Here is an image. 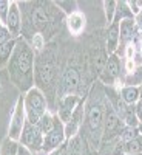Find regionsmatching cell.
I'll return each mask as SVG.
<instances>
[{
	"mask_svg": "<svg viewBox=\"0 0 142 155\" xmlns=\"http://www.w3.org/2000/svg\"><path fill=\"white\" fill-rule=\"evenodd\" d=\"M33 50L22 41L16 44L14 54L9 58V73L11 78L20 88H28L33 84Z\"/></svg>",
	"mask_w": 142,
	"mask_h": 155,
	"instance_id": "obj_1",
	"label": "cell"
},
{
	"mask_svg": "<svg viewBox=\"0 0 142 155\" xmlns=\"http://www.w3.org/2000/svg\"><path fill=\"white\" fill-rule=\"evenodd\" d=\"M25 107L28 112L30 123L37 126L40 118L45 115V98L39 88H30L27 99H25Z\"/></svg>",
	"mask_w": 142,
	"mask_h": 155,
	"instance_id": "obj_2",
	"label": "cell"
},
{
	"mask_svg": "<svg viewBox=\"0 0 142 155\" xmlns=\"http://www.w3.org/2000/svg\"><path fill=\"white\" fill-rule=\"evenodd\" d=\"M54 70H56V62L53 53L43 54L37 64V79L45 85L49 84L54 78Z\"/></svg>",
	"mask_w": 142,
	"mask_h": 155,
	"instance_id": "obj_3",
	"label": "cell"
},
{
	"mask_svg": "<svg viewBox=\"0 0 142 155\" xmlns=\"http://www.w3.org/2000/svg\"><path fill=\"white\" fill-rule=\"evenodd\" d=\"M23 118H25V102H23V99L20 98L19 102H17V106H16L14 115H12V121H11V124H9V138H11V140H17V138L22 135Z\"/></svg>",
	"mask_w": 142,
	"mask_h": 155,
	"instance_id": "obj_4",
	"label": "cell"
},
{
	"mask_svg": "<svg viewBox=\"0 0 142 155\" xmlns=\"http://www.w3.org/2000/svg\"><path fill=\"white\" fill-rule=\"evenodd\" d=\"M102 124H104V109H102V104L99 102H93L88 109V127H90V132L93 135H99L100 134V129Z\"/></svg>",
	"mask_w": 142,
	"mask_h": 155,
	"instance_id": "obj_5",
	"label": "cell"
},
{
	"mask_svg": "<svg viewBox=\"0 0 142 155\" xmlns=\"http://www.w3.org/2000/svg\"><path fill=\"white\" fill-rule=\"evenodd\" d=\"M22 141H23L25 146L40 149V146H43V138H42L40 129H39L37 126H34V124L25 126L23 134H22Z\"/></svg>",
	"mask_w": 142,
	"mask_h": 155,
	"instance_id": "obj_6",
	"label": "cell"
},
{
	"mask_svg": "<svg viewBox=\"0 0 142 155\" xmlns=\"http://www.w3.org/2000/svg\"><path fill=\"white\" fill-rule=\"evenodd\" d=\"M6 30L12 34V36H17L20 33V27H22V17H20V9L17 6L16 2H11L9 3V11H8V16H6Z\"/></svg>",
	"mask_w": 142,
	"mask_h": 155,
	"instance_id": "obj_7",
	"label": "cell"
},
{
	"mask_svg": "<svg viewBox=\"0 0 142 155\" xmlns=\"http://www.w3.org/2000/svg\"><path fill=\"white\" fill-rule=\"evenodd\" d=\"M63 137H65V134H63L62 124L59 123V120H54L53 130H51V132L43 138V149H45V150H51V149L57 147L59 144H62Z\"/></svg>",
	"mask_w": 142,
	"mask_h": 155,
	"instance_id": "obj_8",
	"label": "cell"
},
{
	"mask_svg": "<svg viewBox=\"0 0 142 155\" xmlns=\"http://www.w3.org/2000/svg\"><path fill=\"white\" fill-rule=\"evenodd\" d=\"M79 87V73L76 68H68L62 78V87H60V93H73Z\"/></svg>",
	"mask_w": 142,
	"mask_h": 155,
	"instance_id": "obj_9",
	"label": "cell"
},
{
	"mask_svg": "<svg viewBox=\"0 0 142 155\" xmlns=\"http://www.w3.org/2000/svg\"><path fill=\"white\" fill-rule=\"evenodd\" d=\"M31 25L37 31L46 30L49 25V16L46 9H43L42 6H34V9L31 11Z\"/></svg>",
	"mask_w": 142,
	"mask_h": 155,
	"instance_id": "obj_10",
	"label": "cell"
},
{
	"mask_svg": "<svg viewBox=\"0 0 142 155\" xmlns=\"http://www.w3.org/2000/svg\"><path fill=\"white\" fill-rule=\"evenodd\" d=\"M77 104V96L74 95H68L65 96L62 101H60V109H59V115H60V120L62 121H70L71 116H73V112L76 110Z\"/></svg>",
	"mask_w": 142,
	"mask_h": 155,
	"instance_id": "obj_11",
	"label": "cell"
},
{
	"mask_svg": "<svg viewBox=\"0 0 142 155\" xmlns=\"http://www.w3.org/2000/svg\"><path fill=\"white\" fill-rule=\"evenodd\" d=\"M107 110H105V132L108 134V132H113V130H116L118 129V126H119V116L116 115V112H114V109H113V106L110 104H107V107H105Z\"/></svg>",
	"mask_w": 142,
	"mask_h": 155,
	"instance_id": "obj_12",
	"label": "cell"
},
{
	"mask_svg": "<svg viewBox=\"0 0 142 155\" xmlns=\"http://www.w3.org/2000/svg\"><path fill=\"white\" fill-rule=\"evenodd\" d=\"M67 23H68V28L73 34H79L85 27V17L80 12H73V14H70Z\"/></svg>",
	"mask_w": 142,
	"mask_h": 155,
	"instance_id": "obj_13",
	"label": "cell"
},
{
	"mask_svg": "<svg viewBox=\"0 0 142 155\" xmlns=\"http://www.w3.org/2000/svg\"><path fill=\"white\" fill-rule=\"evenodd\" d=\"M121 96H122L121 99L125 104H133V102H136L139 99V90L136 87H125V88H122Z\"/></svg>",
	"mask_w": 142,
	"mask_h": 155,
	"instance_id": "obj_14",
	"label": "cell"
},
{
	"mask_svg": "<svg viewBox=\"0 0 142 155\" xmlns=\"http://www.w3.org/2000/svg\"><path fill=\"white\" fill-rule=\"evenodd\" d=\"M118 42H119V30H118V25H113L108 31V37H107V48L110 53H113L116 50Z\"/></svg>",
	"mask_w": 142,
	"mask_h": 155,
	"instance_id": "obj_15",
	"label": "cell"
},
{
	"mask_svg": "<svg viewBox=\"0 0 142 155\" xmlns=\"http://www.w3.org/2000/svg\"><path fill=\"white\" fill-rule=\"evenodd\" d=\"M105 73H107L108 78H111V79L118 76V73H119V61H118L116 56H110L107 59V62H105Z\"/></svg>",
	"mask_w": 142,
	"mask_h": 155,
	"instance_id": "obj_16",
	"label": "cell"
},
{
	"mask_svg": "<svg viewBox=\"0 0 142 155\" xmlns=\"http://www.w3.org/2000/svg\"><path fill=\"white\" fill-rule=\"evenodd\" d=\"M84 146H82V140L79 135L71 137L70 143H68V155H82Z\"/></svg>",
	"mask_w": 142,
	"mask_h": 155,
	"instance_id": "obj_17",
	"label": "cell"
},
{
	"mask_svg": "<svg viewBox=\"0 0 142 155\" xmlns=\"http://www.w3.org/2000/svg\"><path fill=\"white\" fill-rule=\"evenodd\" d=\"M124 149L128 155H136L142 152V138H134L131 141H127L124 144Z\"/></svg>",
	"mask_w": 142,
	"mask_h": 155,
	"instance_id": "obj_18",
	"label": "cell"
},
{
	"mask_svg": "<svg viewBox=\"0 0 142 155\" xmlns=\"http://www.w3.org/2000/svg\"><path fill=\"white\" fill-rule=\"evenodd\" d=\"M37 127L40 129V132H42V134L48 135L51 130H53V127H54V120L51 118V116H49L48 113H45V115L42 116V118H40V121H39Z\"/></svg>",
	"mask_w": 142,
	"mask_h": 155,
	"instance_id": "obj_19",
	"label": "cell"
},
{
	"mask_svg": "<svg viewBox=\"0 0 142 155\" xmlns=\"http://www.w3.org/2000/svg\"><path fill=\"white\" fill-rule=\"evenodd\" d=\"M14 48H16L14 41H9V42H6V44H3L2 47H0V65L5 64L9 59V56H11L12 51H14Z\"/></svg>",
	"mask_w": 142,
	"mask_h": 155,
	"instance_id": "obj_20",
	"label": "cell"
},
{
	"mask_svg": "<svg viewBox=\"0 0 142 155\" xmlns=\"http://www.w3.org/2000/svg\"><path fill=\"white\" fill-rule=\"evenodd\" d=\"M133 28H134V23L130 19H125L121 23V34H122L124 41H130V39L133 37Z\"/></svg>",
	"mask_w": 142,
	"mask_h": 155,
	"instance_id": "obj_21",
	"label": "cell"
},
{
	"mask_svg": "<svg viewBox=\"0 0 142 155\" xmlns=\"http://www.w3.org/2000/svg\"><path fill=\"white\" fill-rule=\"evenodd\" d=\"M17 152H19V147H17V144L12 140H6L3 143L2 155H17Z\"/></svg>",
	"mask_w": 142,
	"mask_h": 155,
	"instance_id": "obj_22",
	"label": "cell"
},
{
	"mask_svg": "<svg viewBox=\"0 0 142 155\" xmlns=\"http://www.w3.org/2000/svg\"><path fill=\"white\" fill-rule=\"evenodd\" d=\"M125 121L128 127H136L137 126V116L133 110V107H127V115H125Z\"/></svg>",
	"mask_w": 142,
	"mask_h": 155,
	"instance_id": "obj_23",
	"label": "cell"
},
{
	"mask_svg": "<svg viewBox=\"0 0 142 155\" xmlns=\"http://www.w3.org/2000/svg\"><path fill=\"white\" fill-rule=\"evenodd\" d=\"M121 138H122V141H125V143H127V141L134 140V138H136V129H134V127H127V129H124Z\"/></svg>",
	"mask_w": 142,
	"mask_h": 155,
	"instance_id": "obj_24",
	"label": "cell"
},
{
	"mask_svg": "<svg viewBox=\"0 0 142 155\" xmlns=\"http://www.w3.org/2000/svg\"><path fill=\"white\" fill-rule=\"evenodd\" d=\"M105 12H107V19L108 22L113 20V16H114V11H116V6H118V3L116 2H105Z\"/></svg>",
	"mask_w": 142,
	"mask_h": 155,
	"instance_id": "obj_25",
	"label": "cell"
},
{
	"mask_svg": "<svg viewBox=\"0 0 142 155\" xmlns=\"http://www.w3.org/2000/svg\"><path fill=\"white\" fill-rule=\"evenodd\" d=\"M8 11H9V2H5V0H0V20L6 22Z\"/></svg>",
	"mask_w": 142,
	"mask_h": 155,
	"instance_id": "obj_26",
	"label": "cell"
},
{
	"mask_svg": "<svg viewBox=\"0 0 142 155\" xmlns=\"http://www.w3.org/2000/svg\"><path fill=\"white\" fill-rule=\"evenodd\" d=\"M33 45L36 50H42L45 47V41H43V36L42 34H34L33 37Z\"/></svg>",
	"mask_w": 142,
	"mask_h": 155,
	"instance_id": "obj_27",
	"label": "cell"
},
{
	"mask_svg": "<svg viewBox=\"0 0 142 155\" xmlns=\"http://www.w3.org/2000/svg\"><path fill=\"white\" fill-rule=\"evenodd\" d=\"M9 41H11V33L6 28L0 27V47H2L3 44H6V42H9Z\"/></svg>",
	"mask_w": 142,
	"mask_h": 155,
	"instance_id": "obj_28",
	"label": "cell"
},
{
	"mask_svg": "<svg viewBox=\"0 0 142 155\" xmlns=\"http://www.w3.org/2000/svg\"><path fill=\"white\" fill-rule=\"evenodd\" d=\"M124 143H119V144H116V147H114V152L111 153V155H122L124 153Z\"/></svg>",
	"mask_w": 142,
	"mask_h": 155,
	"instance_id": "obj_29",
	"label": "cell"
},
{
	"mask_svg": "<svg viewBox=\"0 0 142 155\" xmlns=\"http://www.w3.org/2000/svg\"><path fill=\"white\" fill-rule=\"evenodd\" d=\"M133 54H134V48H133V45H128V47H127V58H128V61H131Z\"/></svg>",
	"mask_w": 142,
	"mask_h": 155,
	"instance_id": "obj_30",
	"label": "cell"
},
{
	"mask_svg": "<svg viewBox=\"0 0 142 155\" xmlns=\"http://www.w3.org/2000/svg\"><path fill=\"white\" fill-rule=\"evenodd\" d=\"M127 70H128V73H131L134 70V62L133 61H127Z\"/></svg>",
	"mask_w": 142,
	"mask_h": 155,
	"instance_id": "obj_31",
	"label": "cell"
},
{
	"mask_svg": "<svg viewBox=\"0 0 142 155\" xmlns=\"http://www.w3.org/2000/svg\"><path fill=\"white\" fill-rule=\"evenodd\" d=\"M17 155H31V153L28 152V149H27V147H23V146H22V147H19Z\"/></svg>",
	"mask_w": 142,
	"mask_h": 155,
	"instance_id": "obj_32",
	"label": "cell"
},
{
	"mask_svg": "<svg viewBox=\"0 0 142 155\" xmlns=\"http://www.w3.org/2000/svg\"><path fill=\"white\" fill-rule=\"evenodd\" d=\"M51 155H65V149H57V150H54Z\"/></svg>",
	"mask_w": 142,
	"mask_h": 155,
	"instance_id": "obj_33",
	"label": "cell"
},
{
	"mask_svg": "<svg viewBox=\"0 0 142 155\" xmlns=\"http://www.w3.org/2000/svg\"><path fill=\"white\" fill-rule=\"evenodd\" d=\"M137 22H139V27L142 28V11H140L139 14H137Z\"/></svg>",
	"mask_w": 142,
	"mask_h": 155,
	"instance_id": "obj_34",
	"label": "cell"
},
{
	"mask_svg": "<svg viewBox=\"0 0 142 155\" xmlns=\"http://www.w3.org/2000/svg\"><path fill=\"white\" fill-rule=\"evenodd\" d=\"M82 155H91V152L88 150V147H84V152H82Z\"/></svg>",
	"mask_w": 142,
	"mask_h": 155,
	"instance_id": "obj_35",
	"label": "cell"
}]
</instances>
